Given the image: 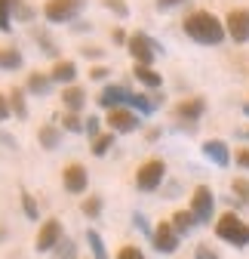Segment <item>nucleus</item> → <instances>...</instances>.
<instances>
[{"label": "nucleus", "mask_w": 249, "mask_h": 259, "mask_svg": "<svg viewBox=\"0 0 249 259\" xmlns=\"http://www.w3.org/2000/svg\"><path fill=\"white\" fill-rule=\"evenodd\" d=\"M184 34H188L191 40H197V44L215 47V44L225 40L228 31H225V22L215 19L209 10H197V13H191L188 19H184Z\"/></svg>", "instance_id": "1"}, {"label": "nucleus", "mask_w": 249, "mask_h": 259, "mask_svg": "<svg viewBox=\"0 0 249 259\" xmlns=\"http://www.w3.org/2000/svg\"><path fill=\"white\" fill-rule=\"evenodd\" d=\"M215 235H219L222 241L234 244V247H246L249 244V222H243L237 213H222L219 222H215Z\"/></svg>", "instance_id": "2"}, {"label": "nucleus", "mask_w": 249, "mask_h": 259, "mask_svg": "<svg viewBox=\"0 0 249 259\" xmlns=\"http://www.w3.org/2000/svg\"><path fill=\"white\" fill-rule=\"evenodd\" d=\"M127 50H130L133 62H136V65H145V68H151L154 59H157V53H160V47L154 44L148 34H139V31H136V34L127 40Z\"/></svg>", "instance_id": "3"}, {"label": "nucleus", "mask_w": 249, "mask_h": 259, "mask_svg": "<svg viewBox=\"0 0 249 259\" xmlns=\"http://www.w3.org/2000/svg\"><path fill=\"white\" fill-rule=\"evenodd\" d=\"M163 176H166V164H163L160 157H151V160H145V164L139 167L136 185H139L142 191H154V188H160Z\"/></svg>", "instance_id": "4"}, {"label": "nucleus", "mask_w": 249, "mask_h": 259, "mask_svg": "<svg viewBox=\"0 0 249 259\" xmlns=\"http://www.w3.org/2000/svg\"><path fill=\"white\" fill-rule=\"evenodd\" d=\"M83 7V0H46V7H43V16L49 22H71Z\"/></svg>", "instance_id": "5"}, {"label": "nucleus", "mask_w": 249, "mask_h": 259, "mask_svg": "<svg viewBox=\"0 0 249 259\" xmlns=\"http://www.w3.org/2000/svg\"><path fill=\"white\" fill-rule=\"evenodd\" d=\"M212 207H215V194L209 191V185H197L191 194V213L197 222H209L212 219Z\"/></svg>", "instance_id": "6"}, {"label": "nucleus", "mask_w": 249, "mask_h": 259, "mask_svg": "<svg viewBox=\"0 0 249 259\" xmlns=\"http://www.w3.org/2000/svg\"><path fill=\"white\" fill-rule=\"evenodd\" d=\"M225 31L234 44H246L249 40V10H231L225 16Z\"/></svg>", "instance_id": "7"}, {"label": "nucleus", "mask_w": 249, "mask_h": 259, "mask_svg": "<svg viewBox=\"0 0 249 259\" xmlns=\"http://www.w3.org/2000/svg\"><path fill=\"white\" fill-rule=\"evenodd\" d=\"M58 241H61V225H58V219H46L43 225H40V232H37V253H49L52 247H58Z\"/></svg>", "instance_id": "8"}, {"label": "nucleus", "mask_w": 249, "mask_h": 259, "mask_svg": "<svg viewBox=\"0 0 249 259\" xmlns=\"http://www.w3.org/2000/svg\"><path fill=\"white\" fill-rule=\"evenodd\" d=\"M154 247H157V253H175L178 232L172 229V222H160L157 229H154Z\"/></svg>", "instance_id": "9"}, {"label": "nucleus", "mask_w": 249, "mask_h": 259, "mask_svg": "<svg viewBox=\"0 0 249 259\" xmlns=\"http://www.w3.org/2000/svg\"><path fill=\"white\" fill-rule=\"evenodd\" d=\"M139 123V117L130 111V108H111L108 111V126H111V133H133Z\"/></svg>", "instance_id": "10"}, {"label": "nucleus", "mask_w": 249, "mask_h": 259, "mask_svg": "<svg viewBox=\"0 0 249 259\" xmlns=\"http://www.w3.org/2000/svg\"><path fill=\"white\" fill-rule=\"evenodd\" d=\"M133 99V93L127 90V87H120V83H111V87H105L102 93H99V105L102 108H120L123 102H130Z\"/></svg>", "instance_id": "11"}, {"label": "nucleus", "mask_w": 249, "mask_h": 259, "mask_svg": "<svg viewBox=\"0 0 249 259\" xmlns=\"http://www.w3.org/2000/svg\"><path fill=\"white\" fill-rule=\"evenodd\" d=\"M61 182H65V188H68L71 194H80V191H86L89 176H86V170H83L80 164H68L65 170H61Z\"/></svg>", "instance_id": "12"}, {"label": "nucleus", "mask_w": 249, "mask_h": 259, "mask_svg": "<svg viewBox=\"0 0 249 259\" xmlns=\"http://www.w3.org/2000/svg\"><path fill=\"white\" fill-rule=\"evenodd\" d=\"M203 111H206V102L200 99V96H194V99H184V102H178L172 114H175V120H184V123H194V120H197V117H200Z\"/></svg>", "instance_id": "13"}, {"label": "nucleus", "mask_w": 249, "mask_h": 259, "mask_svg": "<svg viewBox=\"0 0 249 259\" xmlns=\"http://www.w3.org/2000/svg\"><path fill=\"white\" fill-rule=\"evenodd\" d=\"M203 154L212 160V164H219V167H228L231 164V151L222 139H206L203 142Z\"/></svg>", "instance_id": "14"}, {"label": "nucleus", "mask_w": 249, "mask_h": 259, "mask_svg": "<svg viewBox=\"0 0 249 259\" xmlns=\"http://www.w3.org/2000/svg\"><path fill=\"white\" fill-rule=\"evenodd\" d=\"M61 105H65L71 114H77V111L86 105V90H80V87H65V90H61Z\"/></svg>", "instance_id": "15"}, {"label": "nucleus", "mask_w": 249, "mask_h": 259, "mask_svg": "<svg viewBox=\"0 0 249 259\" xmlns=\"http://www.w3.org/2000/svg\"><path fill=\"white\" fill-rule=\"evenodd\" d=\"M49 77H52L55 83H71V80L77 77V65H74L71 59H58V62L52 65V71H49Z\"/></svg>", "instance_id": "16"}, {"label": "nucleus", "mask_w": 249, "mask_h": 259, "mask_svg": "<svg viewBox=\"0 0 249 259\" xmlns=\"http://www.w3.org/2000/svg\"><path fill=\"white\" fill-rule=\"evenodd\" d=\"M169 222H172V229H175L178 235H188V232H191V225H197V219H194L191 210H178Z\"/></svg>", "instance_id": "17"}, {"label": "nucleus", "mask_w": 249, "mask_h": 259, "mask_svg": "<svg viewBox=\"0 0 249 259\" xmlns=\"http://www.w3.org/2000/svg\"><path fill=\"white\" fill-rule=\"evenodd\" d=\"M0 68H7V71L22 68V53L16 47H0Z\"/></svg>", "instance_id": "18"}, {"label": "nucleus", "mask_w": 249, "mask_h": 259, "mask_svg": "<svg viewBox=\"0 0 249 259\" xmlns=\"http://www.w3.org/2000/svg\"><path fill=\"white\" fill-rule=\"evenodd\" d=\"M37 136H40V145H43V148H55L58 139H61V130H58L55 123H43Z\"/></svg>", "instance_id": "19"}, {"label": "nucleus", "mask_w": 249, "mask_h": 259, "mask_svg": "<svg viewBox=\"0 0 249 259\" xmlns=\"http://www.w3.org/2000/svg\"><path fill=\"white\" fill-rule=\"evenodd\" d=\"M22 4V0H0V31L13 28V10Z\"/></svg>", "instance_id": "20"}, {"label": "nucleus", "mask_w": 249, "mask_h": 259, "mask_svg": "<svg viewBox=\"0 0 249 259\" xmlns=\"http://www.w3.org/2000/svg\"><path fill=\"white\" fill-rule=\"evenodd\" d=\"M10 111H13L16 117H28V105H25V90L13 87V93H10Z\"/></svg>", "instance_id": "21"}, {"label": "nucleus", "mask_w": 249, "mask_h": 259, "mask_svg": "<svg viewBox=\"0 0 249 259\" xmlns=\"http://www.w3.org/2000/svg\"><path fill=\"white\" fill-rule=\"evenodd\" d=\"M133 74H136V80H142L145 87H160V74L154 71V68H145V65H136V68H133Z\"/></svg>", "instance_id": "22"}, {"label": "nucleus", "mask_w": 249, "mask_h": 259, "mask_svg": "<svg viewBox=\"0 0 249 259\" xmlns=\"http://www.w3.org/2000/svg\"><path fill=\"white\" fill-rule=\"evenodd\" d=\"M49 83H52V77H49V74H40V71H34V74L28 77V90H31V93H46Z\"/></svg>", "instance_id": "23"}, {"label": "nucleus", "mask_w": 249, "mask_h": 259, "mask_svg": "<svg viewBox=\"0 0 249 259\" xmlns=\"http://www.w3.org/2000/svg\"><path fill=\"white\" fill-rule=\"evenodd\" d=\"M111 145H114V133L108 130V133H102L99 139H92V154L102 157V154H108V151H111Z\"/></svg>", "instance_id": "24"}, {"label": "nucleus", "mask_w": 249, "mask_h": 259, "mask_svg": "<svg viewBox=\"0 0 249 259\" xmlns=\"http://www.w3.org/2000/svg\"><path fill=\"white\" fill-rule=\"evenodd\" d=\"M86 241H89V247H92V253H96V259H108V256H105V244H102V238H99V232H86Z\"/></svg>", "instance_id": "25"}, {"label": "nucleus", "mask_w": 249, "mask_h": 259, "mask_svg": "<svg viewBox=\"0 0 249 259\" xmlns=\"http://www.w3.org/2000/svg\"><path fill=\"white\" fill-rule=\"evenodd\" d=\"M130 105H136L142 114H151L154 111V102L148 99V96H142V93H133V99H130Z\"/></svg>", "instance_id": "26"}, {"label": "nucleus", "mask_w": 249, "mask_h": 259, "mask_svg": "<svg viewBox=\"0 0 249 259\" xmlns=\"http://www.w3.org/2000/svg\"><path fill=\"white\" fill-rule=\"evenodd\" d=\"M55 259H74V241L61 238L58 241V250H55Z\"/></svg>", "instance_id": "27"}, {"label": "nucleus", "mask_w": 249, "mask_h": 259, "mask_svg": "<svg viewBox=\"0 0 249 259\" xmlns=\"http://www.w3.org/2000/svg\"><path fill=\"white\" fill-rule=\"evenodd\" d=\"M61 126L71 130V133H80V130H86V123H83L77 114H65V117H61Z\"/></svg>", "instance_id": "28"}, {"label": "nucleus", "mask_w": 249, "mask_h": 259, "mask_svg": "<svg viewBox=\"0 0 249 259\" xmlns=\"http://www.w3.org/2000/svg\"><path fill=\"white\" fill-rule=\"evenodd\" d=\"M83 213L86 216H99L102 213V198H86L83 201Z\"/></svg>", "instance_id": "29"}, {"label": "nucleus", "mask_w": 249, "mask_h": 259, "mask_svg": "<svg viewBox=\"0 0 249 259\" xmlns=\"http://www.w3.org/2000/svg\"><path fill=\"white\" fill-rule=\"evenodd\" d=\"M31 37H34V40H40V44L46 47V53H49V56H55V53H58V50H55V44H52V40L43 34V31H37V28H34V31H31Z\"/></svg>", "instance_id": "30"}, {"label": "nucleus", "mask_w": 249, "mask_h": 259, "mask_svg": "<svg viewBox=\"0 0 249 259\" xmlns=\"http://www.w3.org/2000/svg\"><path fill=\"white\" fill-rule=\"evenodd\" d=\"M22 207H25L28 219H37V204H34V198H31V194H22Z\"/></svg>", "instance_id": "31"}, {"label": "nucleus", "mask_w": 249, "mask_h": 259, "mask_svg": "<svg viewBox=\"0 0 249 259\" xmlns=\"http://www.w3.org/2000/svg\"><path fill=\"white\" fill-rule=\"evenodd\" d=\"M117 259H145V256H142V250H139V247H120Z\"/></svg>", "instance_id": "32"}, {"label": "nucleus", "mask_w": 249, "mask_h": 259, "mask_svg": "<svg viewBox=\"0 0 249 259\" xmlns=\"http://www.w3.org/2000/svg\"><path fill=\"white\" fill-rule=\"evenodd\" d=\"M234 191L240 194L246 204H249V182H246V179H234Z\"/></svg>", "instance_id": "33"}, {"label": "nucleus", "mask_w": 249, "mask_h": 259, "mask_svg": "<svg viewBox=\"0 0 249 259\" xmlns=\"http://www.w3.org/2000/svg\"><path fill=\"white\" fill-rule=\"evenodd\" d=\"M105 7H108V10H114V13H117L120 19L130 13V10H127V4H120V0H105Z\"/></svg>", "instance_id": "34"}, {"label": "nucleus", "mask_w": 249, "mask_h": 259, "mask_svg": "<svg viewBox=\"0 0 249 259\" xmlns=\"http://www.w3.org/2000/svg\"><path fill=\"white\" fill-rule=\"evenodd\" d=\"M86 133H89L92 139L102 136V133H99V117H86Z\"/></svg>", "instance_id": "35"}, {"label": "nucleus", "mask_w": 249, "mask_h": 259, "mask_svg": "<svg viewBox=\"0 0 249 259\" xmlns=\"http://www.w3.org/2000/svg\"><path fill=\"white\" fill-rule=\"evenodd\" d=\"M10 117V96L0 93V120H7Z\"/></svg>", "instance_id": "36"}, {"label": "nucleus", "mask_w": 249, "mask_h": 259, "mask_svg": "<svg viewBox=\"0 0 249 259\" xmlns=\"http://www.w3.org/2000/svg\"><path fill=\"white\" fill-rule=\"evenodd\" d=\"M194 259H219V256H215V253H212V250H209L206 244H200V247H197V256H194Z\"/></svg>", "instance_id": "37"}, {"label": "nucleus", "mask_w": 249, "mask_h": 259, "mask_svg": "<svg viewBox=\"0 0 249 259\" xmlns=\"http://www.w3.org/2000/svg\"><path fill=\"white\" fill-rule=\"evenodd\" d=\"M237 164H240L243 170H249V148H240V151H237Z\"/></svg>", "instance_id": "38"}, {"label": "nucleus", "mask_w": 249, "mask_h": 259, "mask_svg": "<svg viewBox=\"0 0 249 259\" xmlns=\"http://www.w3.org/2000/svg\"><path fill=\"white\" fill-rule=\"evenodd\" d=\"M89 77H92V80H105V77H108V68H102V65H96V68L89 71Z\"/></svg>", "instance_id": "39"}, {"label": "nucleus", "mask_w": 249, "mask_h": 259, "mask_svg": "<svg viewBox=\"0 0 249 259\" xmlns=\"http://www.w3.org/2000/svg\"><path fill=\"white\" fill-rule=\"evenodd\" d=\"M178 4H184V0H157L160 10H172V7H178Z\"/></svg>", "instance_id": "40"}, {"label": "nucleus", "mask_w": 249, "mask_h": 259, "mask_svg": "<svg viewBox=\"0 0 249 259\" xmlns=\"http://www.w3.org/2000/svg\"><path fill=\"white\" fill-rule=\"evenodd\" d=\"M83 56H89V59H99V56H102V50H99V47H86V50H83Z\"/></svg>", "instance_id": "41"}, {"label": "nucleus", "mask_w": 249, "mask_h": 259, "mask_svg": "<svg viewBox=\"0 0 249 259\" xmlns=\"http://www.w3.org/2000/svg\"><path fill=\"white\" fill-rule=\"evenodd\" d=\"M243 111H246V114H249V102H246V105H243Z\"/></svg>", "instance_id": "42"}, {"label": "nucleus", "mask_w": 249, "mask_h": 259, "mask_svg": "<svg viewBox=\"0 0 249 259\" xmlns=\"http://www.w3.org/2000/svg\"><path fill=\"white\" fill-rule=\"evenodd\" d=\"M243 136H246V139H249V130H246V133H243Z\"/></svg>", "instance_id": "43"}]
</instances>
